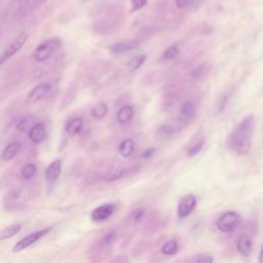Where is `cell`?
Listing matches in <instances>:
<instances>
[{
  "mask_svg": "<svg viewBox=\"0 0 263 263\" xmlns=\"http://www.w3.org/2000/svg\"><path fill=\"white\" fill-rule=\"evenodd\" d=\"M138 47V42L136 41H124V42H119L111 45L109 47L110 51L113 53H123L126 51H130L135 48Z\"/></svg>",
  "mask_w": 263,
  "mask_h": 263,
  "instance_id": "4fadbf2b",
  "label": "cell"
},
{
  "mask_svg": "<svg viewBox=\"0 0 263 263\" xmlns=\"http://www.w3.org/2000/svg\"><path fill=\"white\" fill-rule=\"evenodd\" d=\"M35 0H17V10L21 14L27 13L33 8Z\"/></svg>",
  "mask_w": 263,
  "mask_h": 263,
  "instance_id": "603a6c76",
  "label": "cell"
},
{
  "mask_svg": "<svg viewBox=\"0 0 263 263\" xmlns=\"http://www.w3.org/2000/svg\"><path fill=\"white\" fill-rule=\"evenodd\" d=\"M240 217L236 212L228 211L222 214L216 222L217 228L224 233H228L233 231L239 224Z\"/></svg>",
  "mask_w": 263,
  "mask_h": 263,
  "instance_id": "3957f363",
  "label": "cell"
},
{
  "mask_svg": "<svg viewBox=\"0 0 263 263\" xmlns=\"http://www.w3.org/2000/svg\"><path fill=\"white\" fill-rule=\"evenodd\" d=\"M115 210H116L115 203H104L96 208L91 212L90 218L95 222H102L109 219L114 214Z\"/></svg>",
  "mask_w": 263,
  "mask_h": 263,
  "instance_id": "52a82bcc",
  "label": "cell"
},
{
  "mask_svg": "<svg viewBox=\"0 0 263 263\" xmlns=\"http://www.w3.org/2000/svg\"><path fill=\"white\" fill-rule=\"evenodd\" d=\"M178 243L176 240H167L166 242H164L161 247V252L164 255H174L178 252Z\"/></svg>",
  "mask_w": 263,
  "mask_h": 263,
  "instance_id": "ffe728a7",
  "label": "cell"
},
{
  "mask_svg": "<svg viewBox=\"0 0 263 263\" xmlns=\"http://www.w3.org/2000/svg\"><path fill=\"white\" fill-rule=\"evenodd\" d=\"M21 229H22L21 224H12L8 227L3 228L2 230H0V240L7 239V238L14 236L15 234H17L21 231Z\"/></svg>",
  "mask_w": 263,
  "mask_h": 263,
  "instance_id": "ac0fdd59",
  "label": "cell"
},
{
  "mask_svg": "<svg viewBox=\"0 0 263 263\" xmlns=\"http://www.w3.org/2000/svg\"><path fill=\"white\" fill-rule=\"evenodd\" d=\"M124 174V171L123 170H116V171H113L111 173H108L107 175L104 176V179L107 180V181H115V180H118L119 178H121Z\"/></svg>",
  "mask_w": 263,
  "mask_h": 263,
  "instance_id": "4316f807",
  "label": "cell"
},
{
  "mask_svg": "<svg viewBox=\"0 0 263 263\" xmlns=\"http://www.w3.org/2000/svg\"><path fill=\"white\" fill-rule=\"evenodd\" d=\"M158 133L163 137H170L176 133V127L171 124H163L159 127Z\"/></svg>",
  "mask_w": 263,
  "mask_h": 263,
  "instance_id": "d4e9b609",
  "label": "cell"
},
{
  "mask_svg": "<svg viewBox=\"0 0 263 263\" xmlns=\"http://www.w3.org/2000/svg\"><path fill=\"white\" fill-rule=\"evenodd\" d=\"M60 46L61 40L59 38H51L45 40L36 47L33 57L37 62H44L48 60Z\"/></svg>",
  "mask_w": 263,
  "mask_h": 263,
  "instance_id": "7a4b0ae2",
  "label": "cell"
},
{
  "mask_svg": "<svg viewBox=\"0 0 263 263\" xmlns=\"http://www.w3.org/2000/svg\"><path fill=\"white\" fill-rule=\"evenodd\" d=\"M107 112H108V106H107L105 103L101 102V103L97 104V105L92 108V110H91V115H92L95 118H97V119H101V118L105 117V115L107 114Z\"/></svg>",
  "mask_w": 263,
  "mask_h": 263,
  "instance_id": "d6986e66",
  "label": "cell"
},
{
  "mask_svg": "<svg viewBox=\"0 0 263 263\" xmlns=\"http://www.w3.org/2000/svg\"><path fill=\"white\" fill-rule=\"evenodd\" d=\"M180 52V45L179 44H174V45H171L170 47H167L163 54H162V59L165 60V61H168V60H173L174 58H176Z\"/></svg>",
  "mask_w": 263,
  "mask_h": 263,
  "instance_id": "44dd1931",
  "label": "cell"
},
{
  "mask_svg": "<svg viewBox=\"0 0 263 263\" xmlns=\"http://www.w3.org/2000/svg\"><path fill=\"white\" fill-rule=\"evenodd\" d=\"M21 148H22V145H21L20 142H11V143H9L3 149L2 153H1V158L3 160H5V161H8V160L14 158L17 155V153L20 152Z\"/></svg>",
  "mask_w": 263,
  "mask_h": 263,
  "instance_id": "7c38bea8",
  "label": "cell"
},
{
  "mask_svg": "<svg viewBox=\"0 0 263 263\" xmlns=\"http://www.w3.org/2000/svg\"><path fill=\"white\" fill-rule=\"evenodd\" d=\"M135 148V142L133 139H125L123 140L118 148V151L121 156L123 157H128L132 155L133 151Z\"/></svg>",
  "mask_w": 263,
  "mask_h": 263,
  "instance_id": "e0dca14e",
  "label": "cell"
},
{
  "mask_svg": "<svg viewBox=\"0 0 263 263\" xmlns=\"http://www.w3.org/2000/svg\"><path fill=\"white\" fill-rule=\"evenodd\" d=\"M204 140H202V141H199V142H197V143H195L193 146H191L189 149H188V151H187V155L188 156H195L196 154H198L200 151H201V149H202V147H203V145H204Z\"/></svg>",
  "mask_w": 263,
  "mask_h": 263,
  "instance_id": "484cf974",
  "label": "cell"
},
{
  "mask_svg": "<svg viewBox=\"0 0 263 263\" xmlns=\"http://www.w3.org/2000/svg\"><path fill=\"white\" fill-rule=\"evenodd\" d=\"M143 217H144V210H143V209H136V210L133 211L132 214H130V218H132L133 221H135V222L141 221Z\"/></svg>",
  "mask_w": 263,
  "mask_h": 263,
  "instance_id": "f546056e",
  "label": "cell"
},
{
  "mask_svg": "<svg viewBox=\"0 0 263 263\" xmlns=\"http://www.w3.org/2000/svg\"><path fill=\"white\" fill-rule=\"evenodd\" d=\"M37 168H36V165L33 164V163H28L26 164L22 171H21V174H22V177L26 180H30L34 177L35 173H36Z\"/></svg>",
  "mask_w": 263,
  "mask_h": 263,
  "instance_id": "cb8c5ba5",
  "label": "cell"
},
{
  "mask_svg": "<svg viewBox=\"0 0 263 263\" xmlns=\"http://www.w3.org/2000/svg\"><path fill=\"white\" fill-rule=\"evenodd\" d=\"M195 261L200 263V262H203V263H210V262H213L214 261V257L211 255V254H199L197 255V257L195 258Z\"/></svg>",
  "mask_w": 263,
  "mask_h": 263,
  "instance_id": "f1b7e54d",
  "label": "cell"
},
{
  "mask_svg": "<svg viewBox=\"0 0 263 263\" xmlns=\"http://www.w3.org/2000/svg\"><path fill=\"white\" fill-rule=\"evenodd\" d=\"M31 123V117H26L23 118L17 124H16V129L18 132H25L29 128V125Z\"/></svg>",
  "mask_w": 263,
  "mask_h": 263,
  "instance_id": "83f0119b",
  "label": "cell"
},
{
  "mask_svg": "<svg viewBox=\"0 0 263 263\" xmlns=\"http://www.w3.org/2000/svg\"><path fill=\"white\" fill-rule=\"evenodd\" d=\"M29 139L35 143V144H40L42 143L45 138H46V129L43 123H36L33 126L30 127L29 129Z\"/></svg>",
  "mask_w": 263,
  "mask_h": 263,
  "instance_id": "9c48e42d",
  "label": "cell"
},
{
  "mask_svg": "<svg viewBox=\"0 0 263 263\" xmlns=\"http://www.w3.org/2000/svg\"><path fill=\"white\" fill-rule=\"evenodd\" d=\"M258 260H259V262H260V263H263V245H262V248H261V250H260Z\"/></svg>",
  "mask_w": 263,
  "mask_h": 263,
  "instance_id": "e575fe53",
  "label": "cell"
},
{
  "mask_svg": "<svg viewBox=\"0 0 263 263\" xmlns=\"http://www.w3.org/2000/svg\"><path fill=\"white\" fill-rule=\"evenodd\" d=\"M196 203H197V200L193 194H186L182 196L178 202V209H177V214L179 218L188 217L192 213V211L195 209Z\"/></svg>",
  "mask_w": 263,
  "mask_h": 263,
  "instance_id": "8992f818",
  "label": "cell"
},
{
  "mask_svg": "<svg viewBox=\"0 0 263 263\" xmlns=\"http://www.w3.org/2000/svg\"><path fill=\"white\" fill-rule=\"evenodd\" d=\"M62 172V161L60 159L53 160L45 170V178L49 182L58 180Z\"/></svg>",
  "mask_w": 263,
  "mask_h": 263,
  "instance_id": "8fae6325",
  "label": "cell"
},
{
  "mask_svg": "<svg viewBox=\"0 0 263 263\" xmlns=\"http://www.w3.org/2000/svg\"><path fill=\"white\" fill-rule=\"evenodd\" d=\"M194 0H176V6L178 8H183L189 4H191Z\"/></svg>",
  "mask_w": 263,
  "mask_h": 263,
  "instance_id": "d6a6232c",
  "label": "cell"
},
{
  "mask_svg": "<svg viewBox=\"0 0 263 263\" xmlns=\"http://www.w3.org/2000/svg\"><path fill=\"white\" fill-rule=\"evenodd\" d=\"M194 105L191 101H186L182 104L181 110H180V116L183 121H189L193 115H194Z\"/></svg>",
  "mask_w": 263,
  "mask_h": 263,
  "instance_id": "2e32d148",
  "label": "cell"
},
{
  "mask_svg": "<svg viewBox=\"0 0 263 263\" xmlns=\"http://www.w3.org/2000/svg\"><path fill=\"white\" fill-rule=\"evenodd\" d=\"M83 126V120L80 117H74L71 120L67 122L66 125V132L69 136H75L77 135Z\"/></svg>",
  "mask_w": 263,
  "mask_h": 263,
  "instance_id": "9a60e30c",
  "label": "cell"
},
{
  "mask_svg": "<svg viewBox=\"0 0 263 263\" xmlns=\"http://www.w3.org/2000/svg\"><path fill=\"white\" fill-rule=\"evenodd\" d=\"M27 39H28V34L26 32H22L10 42V44L0 54V67L23 47Z\"/></svg>",
  "mask_w": 263,
  "mask_h": 263,
  "instance_id": "277c9868",
  "label": "cell"
},
{
  "mask_svg": "<svg viewBox=\"0 0 263 263\" xmlns=\"http://www.w3.org/2000/svg\"><path fill=\"white\" fill-rule=\"evenodd\" d=\"M145 61H146V55L145 54L136 55V57L130 59V61L128 62L127 66L130 69V71H136L137 69H139L144 64Z\"/></svg>",
  "mask_w": 263,
  "mask_h": 263,
  "instance_id": "7402d4cb",
  "label": "cell"
},
{
  "mask_svg": "<svg viewBox=\"0 0 263 263\" xmlns=\"http://www.w3.org/2000/svg\"><path fill=\"white\" fill-rule=\"evenodd\" d=\"M50 227L49 228H44L41 230H37L27 236H25L24 238H22L21 240H18L14 247L12 248V252L13 253H18L25 249H27L28 247H30L31 245L35 243L36 241H38L40 238H42L44 235H46L49 231H50Z\"/></svg>",
  "mask_w": 263,
  "mask_h": 263,
  "instance_id": "5b68a950",
  "label": "cell"
},
{
  "mask_svg": "<svg viewBox=\"0 0 263 263\" xmlns=\"http://www.w3.org/2000/svg\"><path fill=\"white\" fill-rule=\"evenodd\" d=\"M154 152H155V150L153 148H148L141 154V156H142V158H149L154 154Z\"/></svg>",
  "mask_w": 263,
  "mask_h": 263,
  "instance_id": "836d02e7",
  "label": "cell"
},
{
  "mask_svg": "<svg viewBox=\"0 0 263 263\" xmlns=\"http://www.w3.org/2000/svg\"><path fill=\"white\" fill-rule=\"evenodd\" d=\"M252 248L253 243L250 236L248 234H241L236 241L237 252L243 257H249L252 253Z\"/></svg>",
  "mask_w": 263,
  "mask_h": 263,
  "instance_id": "30bf717a",
  "label": "cell"
},
{
  "mask_svg": "<svg viewBox=\"0 0 263 263\" xmlns=\"http://www.w3.org/2000/svg\"><path fill=\"white\" fill-rule=\"evenodd\" d=\"M130 3H132V11H136L143 8L147 4V0H130Z\"/></svg>",
  "mask_w": 263,
  "mask_h": 263,
  "instance_id": "4dcf8cb0",
  "label": "cell"
},
{
  "mask_svg": "<svg viewBox=\"0 0 263 263\" xmlns=\"http://www.w3.org/2000/svg\"><path fill=\"white\" fill-rule=\"evenodd\" d=\"M255 127L254 116L246 117L228 136L226 143L229 149L237 154H247L252 147V135Z\"/></svg>",
  "mask_w": 263,
  "mask_h": 263,
  "instance_id": "6da1fadb",
  "label": "cell"
},
{
  "mask_svg": "<svg viewBox=\"0 0 263 263\" xmlns=\"http://www.w3.org/2000/svg\"><path fill=\"white\" fill-rule=\"evenodd\" d=\"M116 237H117V235H116V233L114 231H109L108 233H106L104 235L103 241L105 243H107V245H110V243H112V242H114L116 240Z\"/></svg>",
  "mask_w": 263,
  "mask_h": 263,
  "instance_id": "1f68e13d",
  "label": "cell"
},
{
  "mask_svg": "<svg viewBox=\"0 0 263 263\" xmlns=\"http://www.w3.org/2000/svg\"><path fill=\"white\" fill-rule=\"evenodd\" d=\"M50 86L47 83H40L36 85L28 95L27 102L29 104H34L36 102H39L42 100L48 92H49Z\"/></svg>",
  "mask_w": 263,
  "mask_h": 263,
  "instance_id": "ba28073f",
  "label": "cell"
},
{
  "mask_svg": "<svg viewBox=\"0 0 263 263\" xmlns=\"http://www.w3.org/2000/svg\"><path fill=\"white\" fill-rule=\"evenodd\" d=\"M133 116H134V109H133V107L126 105V106L121 107L118 110V112L116 114V119H117L118 123L125 124V123H127L133 118Z\"/></svg>",
  "mask_w": 263,
  "mask_h": 263,
  "instance_id": "5bb4252c",
  "label": "cell"
}]
</instances>
